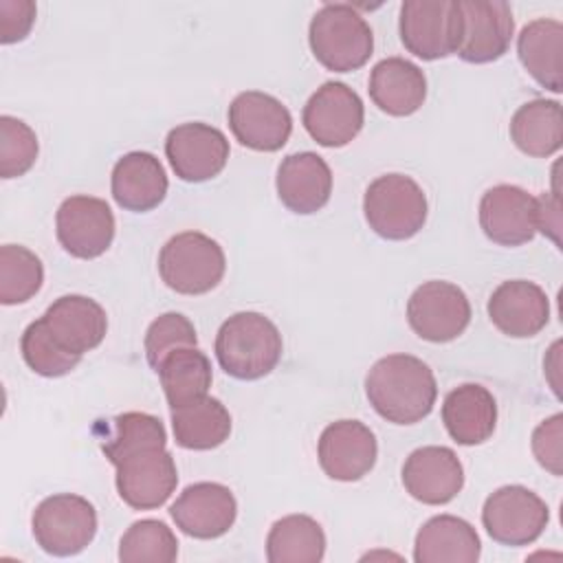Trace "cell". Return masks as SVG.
<instances>
[{
    "label": "cell",
    "mask_w": 563,
    "mask_h": 563,
    "mask_svg": "<svg viewBox=\"0 0 563 563\" xmlns=\"http://www.w3.org/2000/svg\"><path fill=\"white\" fill-rule=\"evenodd\" d=\"M365 394L374 411L387 422L416 424L431 413L438 383L424 361L411 354H389L367 372Z\"/></svg>",
    "instance_id": "6da1fadb"
},
{
    "label": "cell",
    "mask_w": 563,
    "mask_h": 563,
    "mask_svg": "<svg viewBox=\"0 0 563 563\" xmlns=\"http://www.w3.org/2000/svg\"><path fill=\"white\" fill-rule=\"evenodd\" d=\"M282 334L262 312H235L216 334L220 367L238 380H257L271 374L282 358Z\"/></svg>",
    "instance_id": "7a4b0ae2"
},
{
    "label": "cell",
    "mask_w": 563,
    "mask_h": 563,
    "mask_svg": "<svg viewBox=\"0 0 563 563\" xmlns=\"http://www.w3.org/2000/svg\"><path fill=\"white\" fill-rule=\"evenodd\" d=\"M308 42L314 59L334 73H350L367 64L374 33L356 7L345 2L323 4L310 20Z\"/></svg>",
    "instance_id": "3957f363"
},
{
    "label": "cell",
    "mask_w": 563,
    "mask_h": 563,
    "mask_svg": "<svg viewBox=\"0 0 563 563\" xmlns=\"http://www.w3.org/2000/svg\"><path fill=\"white\" fill-rule=\"evenodd\" d=\"M427 196L405 174H385L369 183L363 196V213L369 229L385 240H409L427 222Z\"/></svg>",
    "instance_id": "277c9868"
},
{
    "label": "cell",
    "mask_w": 563,
    "mask_h": 563,
    "mask_svg": "<svg viewBox=\"0 0 563 563\" xmlns=\"http://www.w3.org/2000/svg\"><path fill=\"white\" fill-rule=\"evenodd\" d=\"M227 271L222 246L200 233L183 231L165 242L158 253V273L167 288L180 295H205L213 290Z\"/></svg>",
    "instance_id": "5b68a950"
},
{
    "label": "cell",
    "mask_w": 563,
    "mask_h": 563,
    "mask_svg": "<svg viewBox=\"0 0 563 563\" xmlns=\"http://www.w3.org/2000/svg\"><path fill=\"white\" fill-rule=\"evenodd\" d=\"M35 543L53 556H75L97 534L95 506L73 493H57L37 504L31 517Z\"/></svg>",
    "instance_id": "8992f818"
},
{
    "label": "cell",
    "mask_w": 563,
    "mask_h": 563,
    "mask_svg": "<svg viewBox=\"0 0 563 563\" xmlns=\"http://www.w3.org/2000/svg\"><path fill=\"white\" fill-rule=\"evenodd\" d=\"M550 521L545 501L526 486L510 484L490 493L482 508L488 537L501 545L519 548L534 543Z\"/></svg>",
    "instance_id": "52a82bcc"
},
{
    "label": "cell",
    "mask_w": 563,
    "mask_h": 563,
    "mask_svg": "<svg viewBox=\"0 0 563 563\" xmlns=\"http://www.w3.org/2000/svg\"><path fill=\"white\" fill-rule=\"evenodd\" d=\"M405 48L427 62L442 59L457 51L460 13L457 0H407L398 20Z\"/></svg>",
    "instance_id": "ba28073f"
},
{
    "label": "cell",
    "mask_w": 563,
    "mask_h": 563,
    "mask_svg": "<svg viewBox=\"0 0 563 563\" xmlns=\"http://www.w3.org/2000/svg\"><path fill=\"white\" fill-rule=\"evenodd\" d=\"M407 321L420 339L449 343L468 328L471 303L460 286L431 279L411 292L407 301Z\"/></svg>",
    "instance_id": "9c48e42d"
},
{
    "label": "cell",
    "mask_w": 563,
    "mask_h": 563,
    "mask_svg": "<svg viewBox=\"0 0 563 563\" xmlns=\"http://www.w3.org/2000/svg\"><path fill=\"white\" fill-rule=\"evenodd\" d=\"M460 40L457 55L468 64H488L499 59L515 33V20L508 2L501 0H457Z\"/></svg>",
    "instance_id": "30bf717a"
},
{
    "label": "cell",
    "mask_w": 563,
    "mask_h": 563,
    "mask_svg": "<svg viewBox=\"0 0 563 563\" xmlns=\"http://www.w3.org/2000/svg\"><path fill=\"white\" fill-rule=\"evenodd\" d=\"M306 132L323 147H343L356 139L365 121L361 97L343 81H325L303 106Z\"/></svg>",
    "instance_id": "8fae6325"
},
{
    "label": "cell",
    "mask_w": 563,
    "mask_h": 563,
    "mask_svg": "<svg viewBox=\"0 0 563 563\" xmlns=\"http://www.w3.org/2000/svg\"><path fill=\"white\" fill-rule=\"evenodd\" d=\"M114 468L117 493L134 510H154L163 506L178 484L176 462L165 446L132 453Z\"/></svg>",
    "instance_id": "7c38bea8"
},
{
    "label": "cell",
    "mask_w": 563,
    "mask_h": 563,
    "mask_svg": "<svg viewBox=\"0 0 563 563\" xmlns=\"http://www.w3.org/2000/svg\"><path fill=\"white\" fill-rule=\"evenodd\" d=\"M55 231L62 249L79 260L103 255L114 240V216L106 200L95 196L66 198L55 216Z\"/></svg>",
    "instance_id": "4fadbf2b"
},
{
    "label": "cell",
    "mask_w": 563,
    "mask_h": 563,
    "mask_svg": "<svg viewBox=\"0 0 563 563\" xmlns=\"http://www.w3.org/2000/svg\"><path fill=\"white\" fill-rule=\"evenodd\" d=\"M229 128L240 145L255 152L282 150L292 132L288 108L260 90L240 92L229 106Z\"/></svg>",
    "instance_id": "5bb4252c"
},
{
    "label": "cell",
    "mask_w": 563,
    "mask_h": 563,
    "mask_svg": "<svg viewBox=\"0 0 563 563\" xmlns=\"http://www.w3.org/2000/svg\"><path fill=\"white\" fill-rule=\"evenodd\" d=\"M229 152L227 136L200 121L176 125L165 139V156L185 183H205L218 176L229 161Z\"/></svg>",
    "instance_id": "9a60e30c"
},
{
    "label": "cell",
    "mask_w": 563,
    "mask_h": 563,
    "mask_svg": "<svg viewBox=\"0 0 563 563\" xmlns=\"http://www.w3.org/2000/svg\"><path fill=\"white\" fill-rule=\"evenodd\" d=\"M317 455L330 479L358 482L376 464V435L361 420H336L321 431Z\"/></svg>",
    "instance_id": "2e32d148"
},
{
    "label": "cell",
    "mask_w": 563,
    "mask_h": 563,
    "mask_svg": "<svg viewBox=\"0 0 563 563\" xmlns=\"http://www.w3.org/2000/svg\"><path fill=\"white\" fill-rule=\"evenodd\" d=\"M169 515L176 528L185 534L194 539H218L235 523L238 501L229 486L218 482H198L178 495Z\"/></svg>",
    "instance_id": "e0dca14e"
},
{
    "label": "cell",
    "mask_w": 563,
    "mask_h": 563,
    "mask_svg": "<svg viewBox=\"0 0 563 563\" xmlns=\"http://www.w3.org/2000/svg\"><path fill=\"white\" fill-rule=\"evenodd\" d=\"M479 227L499 246H521L537 233V198L517 185H495L479 200Z\"/></svg>",
    "instance_id": "ac0fdd59"
},
{
    "label": "cell",
    "mask_w": 563,
    "mask_h": 563,
    "mask_svg": "<svg viewBox=\"0 0 563 563\" xmlns=\"http://www.w3.org/2000/svg\"><path fill=\"white\" fill-rule=\"evenodd\" d=\"M402 486L427 506L449 504L464 486L462 462L449 446L416 449L402 464Z\"/></svg>",
    "instance_id": "d6986e66"
},
{
    "label": "cell",
    "mask_w": 563,
    "mask_h": 563,
    "mask_svg": "<svg viewBox=\"0 0 563 563\" xmlns=\"http://www.w3.org/2000/svg\"><path fill=\"white\" fill-rule=\"evenodd\" d=\"M486 310L501 334L530 339L548 325L550 299L534 282L508 279L493 290Z\"/></svg>",
    "instance_id": "ffe728a7"
},
{
    "label": "cell",
    "mask_w": 563,
    "mask_h": 563,
    "mask_svg": "<svg viewBox=\"0 0 563 563\" xmlns=\"http://www.w3.org/2000/svg\"><path fill=\"white\" fill-rule=\"evenodd\" d=\"M275 187L286 209L299 216H310L328 205L332 194V172L314 152L288 154L277 167Z\"/></svg>",
    "instance_id": "44dd1931"
},
{
    "label": "cell",
    "mask_w": 563,
    "mask_h": 563,
    "mask_svg": "<svg viewBox=\"0 0 563 563\" xmlns=\"http://www.w3.org/2000/svg\"><path fill=\"white\" fill-rule=\"evenodd\" d=\"M110 187L112 198L121 209L145 213L165 200L169 180L154 154L128 152L114 163Z\"/></svg>",
    "instance_id": "7402d4cb"
},
{
    "label": "cell",
    "mask_w": 563,
    "mask_h": 563,
    "mask_svg": "<svg viewBox=\"0 0 563 563\" xmlns=\"http://www.w3.org/2000/svg\"><path fill=\"white\" fill-rule=\"evenodd\" d=\"M51 334L73 354L84 356L95 350L108 330L106 310L90 297L64 295L42 314Z\"/></svg>",
    "instance_id": "603a6c76"
},
{
    "label": "cell",
    "mask_w": 563,
    "mask_h": 563,
    "mask_svg": "<svg viewBox=\"0 0 563 563\" xmlns=\"http://www.w3.org/2000/svg\"><path fill=\"white\" fill-rule=\"evenodd\" d=\"M442 422L451 440L457 444H482L495 431L497 402L486 387L477 383H464L444 396Z\"/></svg>",
    "instance_id": "cb8c5ba5"
},
{
    "label": "cell",
    "mask_w": 563,
    "mask_h": 563,
    "mask_svg": "<svg viewBox=\"0 0 563 563\" xmlns=\"http://www.w3.org/2000/svg\"><path fill=\"white\" fill-rule=\"evenodd\" d=\"M369 97L374 106L391 117L418 112L427 99V77L409 59H380L369 73Z\"/></svg>",
    "instance_id": "d4e9b609"
},
{
    "label": "cell",
    "mask_w": 563,
    "mask_h": 563,
    "mask_svg": "<svg viewBox=\"0 0 563 563\" xmlns=\"http://www.w3.org/2000/svg\"><path fill=\"white\" fill-rule=\"evenodd\" d=\"M482 543L475 528L453 515H438L422 523L413 541L416 563H475Z\"/></svg>",
    "instance_id": "484cf974"
},
{
    "label": "cell",
    "mask_w": 563,
    "mask_h": 563,
    "mask_svg": "<svg viewBox=\"0 0 563 563\" xmlns=\"http://www.w3.org/2000/svg\"><path fill=\"white\" fill-rule=\"evenodd\" d=\"M517 55L539 86L552 92L563 90V24L559 20L528 22L517 37Z\"/></svg>",
    "instance_id": "4316f807"
},
{
    "label": "cell",
    "mask_w": 563,
    "mask_h": 563,
    "mask_svg": "<svg viewBox=\"0 0 563 563\" xmlns=\"http://www.w3.org/2000/svg\"><path fill=\"white\" fill-rule=\"evenodd\" d=\"M510 139L528 156L548 158L563 145V112L554 99H532L512 114Z\"/></svg>",
    "instance_id": "83f0119b"
},
{
    "label": "cell",
    "mask_w": 563,
    "mask_h": 563,
    "mask_svg": "<svg viewBox=\"0 0 563 563\" xmlns=\"http://www.w3.org/2000/svg\"><path fill=\"white\" fill-rule=\"evenodd\" d=\"M174 440L183 449L209 451L229 440L231 413L213 396H202L183 407L169 409Z\"/></svg>",
    "instance_id": "f1b7e54d"
},
{
    "label": "cell",
    "mask_w": 563,
    "mask_h": 563,
    "mask_svg": "<svg viewBox=\"0 0 563 563\" xmlns=\"http://www.w3.org/2000/svg\"><path fill=\"white\" fill-rule=\"evenodd\" d=\"M325 554L323 528L308 515L277 519L266 537L271 563H319Z\"/></svg>",
    "instance_id": "f546056e"
},
{
    "label": "cell",
    "mask_w": 563,
    "mask_h": 563,
    "mask_svg": "<svg viewBox=\"0 0 563 563\" xmlns=\"http://www.w3.org/2000/svg\"><path fill=\"white\" fill-rule=\"evenodd\" d=\"M161 385L169 409L183 407L207 396L213 374L207 354L198 347H180L163 358L158 365Z\"/></svg>",
    "instance_id": "4dcf8cb0"
},
{
    "label": "cell",
    "mask_w": 563,
    "mask_h": 563,
    "mask_svg": "<svg viewBox=\"0 0 563 563\" xmlns=\"http://www.w3.org/2000/svg\"><path fill=\"white\" fill-rule=\"evenodd\" d=\"M44 282L42 260L22 244L0 246V303L15 306L35 297Z\"/></svg>",
    "instance_id": "1f68e13d"
},
{
    "label": "cell",
    "mask_w": 563,
    "mask_h": 563,
    "mask_svg": "<svg viewBox=\"0 0 563 563\" xmlns=\"http://www.w3.org/2000/svg\"><path fill=\"white\" fill-rule=\"evenodd\" d=\"M165 444L167 433L156 416L143 411H125L112 420V433L101 444V451L110 460V464L117 466L132 453Z\"/></svg>",
    "instance_id": "d6a6232c"
},
{
    "label": "cell",
    "mask_w": 563,
    "mask_h": 563,
    "mask_svg": "<svg viewBox=\"0 0 563 563\" xmlns=\"http://www.w3.org/2000/svg\"><path fill=\"white\" fill-rule=\"evenodd\" d=\"M176 556V534L158 519H141L132 523L119 543L121 563H172Z\"/></svg>",
    "instance_id": "836d02e7"
},
{
    "label": "cell",
    "mask_w": 563,
    "mask_h": 563,
    "mask_svg": "<svg viewBox=\"0 0 563 563\" xmlns=\"http://www.w3.org/2000/svg\"><path fill=\"white\" fill-rule=\"evenodd\" d=\"M20 350L24 363L40 376L57 378L73 372L81 356L68 352L48 330L46 321L40 317L26 325L20 339Z\"/></svg>",
    "instance_id": "e575fe53"
},
{
    "label": "cell",
    "mask_w": 563,
    "mask_h": 563,
    "mask_svg": "<svg viewBox=\"0 0 563 563\" xmlns=\"http://www.w3.org/2000/svg\"><path fill=\"white\" fill-rule=\"evenodd\" d=\"M37 136L35 132L15 117H0V176L18 178L24 176L37 161Z\"/></svg>",
    "instance_id": "d590c367"
},
{
    "label": "cell",
    "mask_w": 563,
    "mask_h": 563,
    "mask_svg": "<svg viewBox=\"0 0 563 563\" xmlns=\"http://www.w3.org/2000/svg\"><path fill=\"white\" fill-rule=\"evenodd\" d=\"M145 356L147 363L158 369L165 356L180 347H198L194 323L180 312H165L154 319L145 332Z\"/></svg>",
    "instance_id": "8d00e7d4"
},
{
    "label": "cell",
    "mask_w": 563,
    "mask_h": 563,
    "mask_svg": "<svg viewBox=\"0 0 563 563\" xmlns=\"http://www.w3.org/2000/svg\"><path fill=\"white\" fill-rule=\"evenodd\" d=\"M561 438H563V416L561 413L550 416L532 431V453H534L537 462L556 477L563 473Z\"/></svg>",
    "instance_id": "74e56055"
},
{
    "label": "cell",
    "mask_w": 563,
    "mask_h": 563,
    "mask_svg": "<svg viewBox=\"0 0 563 563\" xmlns=\"http://www.w3.org/2000/svg\"><path fill=\"white\" fill-rule=\"evenodd\" d=\"M35 13L31 0H0V42H22L35 24Z\"/></svg>",
    "instance_id": "f35d334b"
},
{
    "label": "cell",
    "mask_w": 563,
    "mask_h": 563,
    "mask_svg": "<svg viewBox=\"0 0 563 563\" xmlns=\"http://www.w3.org/2000/svg\"><path fill=\"white\" fill-rule=\"evenodd\" d=\"M537 231L548 235L556 246L561 244L559 231H561V202L559 194H541L537 198Z\"/></svg>",
    "instance_id": "ab89813d"
}]
</instances>
